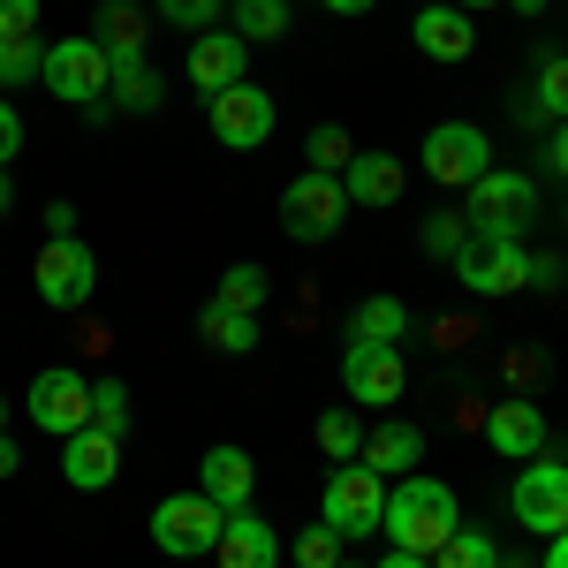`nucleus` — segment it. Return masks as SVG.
I'll use <instances>...</instances> for the list:
<instances>
[{"label":"nucleus","mask_w":568,"mask_h":568,"mask_svg":"<svg viewBox=\"0 0 568 568\" xmlns=\"http://www.w3.org/2000/svg\"><path fill=\"white\" fill-rule=\"evenodd\" d=\"M455 524H463L455 493H447L439 478H425V470L394 485V493H387V516H379V530L394 538V554H425V561L447 546V530H455Z\"/></svg>","instance_id":"f257e3e1"},{"label":"nucleus","mask_w":568,"mask_h":568,"mask_svg":"<svg viewBox=\"0 0 568 568\" xmlns=\"http://www.w3.org/2000/svg\"><path fill=\"white\" fill-rule=\"evenodd\" d=\"M455 273H463L470 296H516V288H530V251H524V235L470 227L463 251H455Z\"/></svg>","instance_id":"f03ea898"},{"label":"nucleus","mask_w":568,"mask_h":568,"mask_svg":"<svg viewBox=\"0 0 568 568\" xmlns=\"http://www.w3.org/2000/svg\"><path fill=\"white\" fill-rule=\"evenodd\" d=\"M39 77H45V91H53L61 106H99L106 84H114V61H106L99 39H61V45H45Z\"/></svg>","instance_id":"7ed1b4c3"},{"label":"nucleus","mask_w":568,"mask_h":568,"mask_svg":"<svg viewBox=\"0 0 568 568\" xmlns=\"http://www.w3.org/2000/svg\"><path fill=\"white\" fill-rule=\"evenodd\" d=\"M387 516V478L379 470H364V463H342L326 493H318V524L342 530V538H364V530H379Z\"/></svg>","instance_id":"20e7f679"},{"label":"nucleus","mask_w":568,"mask_h":568,"mask_svg":"<svg viewBox=\"0 0 568 568\" xmlns=\"http://www.w3.org/2000/svg\"><path fill=\"white\" fill-rule=\"evenodd\" d=\"M342 220H349V190H342V175L304 168V175L281 190V227H288L296 243H326Z\"/></svg>","instance_id":"39448f33"},{"label":"nucleus","mask_w":568,"mask_h":568,"mask_svg":"<svg viewBox=\"0 0 568 568\" xmlns=\"http://www.w3.org/2000/svg\"><path fill=\"white\" fill-rule=\"evenodd\" d=\"M220 524H227V508H213L205 493H168V500L152 508V546H160V554H182V561H197V554H213V546H220Z\"/></svg>","instance_id":"423d86ee"},{"label":"nucleus","mask_w":568,"mask_h":568,"mask_svg":"<svg viewBox=\"0 0 568 568\" xmlns=\"http://www.w3.org/2000/svg\"><path fill=\"white\" fill-rule=\"evenodd\" d=\"M530 213H538V182L516 175V168H485L470 182V227H493V235H524Z\"/></svg>","instance_id":"0eeeda50"},{"label":"nucleus","mask_w":568,"mask_h":568,"mask_svg":"<svg viewBox=\"0 0 568 568\" xmlns=\"http://www.w3.org/2000/svg\"><path fill=\"white\" fill-rule=\"evenodd\" d=\"M31 425L39 433H53V439H69V433H84L91 425V379L84 372H69V364H45L39 379H31Z\"/></svg>","instance_id":"6e6552de"},{"label":"nucleus","mask_w":568,"mask_h":568,"mask_svg":"<svg viewBox=\"0 0 568 568\" xmlns=\"http://www.w3.org/2000/svg\"><path fill=\"white\" fill-rule=\"evenodd\" d=\"M508 508H516V524L524 530H568V470L561 463H546V455H530L516 485H508Z\"/></svg>","instance_id":"1a4fd4ad"},{"label":"nucleus","mask_w":568,"mask_h":568,"mask_svg":"<svg viewBox=\"0 0 568 568\" xmlns=\"http://www.w3.org/2000/svg\"><path fill=\"white\" fill-rule=\"evenodd\" d=\"M91 281H99V258H91L77 235H45L39 265H31V288H39L53 311H77L91 296Z\"/></svg>","instance_id":"9d476101"},{"label":"nucleus","mask_w":568,"mask_h":568,"mask_svg":"<svg viewBox=\"0 0 568 568\" xmlns=\"http://www.w3.org/2000/svg\"><path fill=\"white\" fill-rule=\"evenodd\" d=\"M342 387H349V402H364V409H394L402 387H409V364H402V349H387V342H349Z\"/></svg>","instance_id":"9b49d317"},{"label":"nucleus","mask_w":568,"mask_h":568,"mask_svg":"<svg viewBox=\"0 0 568 568\" xmlns=\"http://www.w3.org/2000/svg\"><path fill=\"white\" fill-rule=\"evenodd\" d=\"M205 114H213V136L227 144V152H258L265 136H273V99H265L251 77H243V84H227V91H213V106H205Z\"/></svg>","instance_id":"f8f14e48"},{"label":"nucleus","mask_w":568,"mask_h":568,"mask_svg":"<svg viewBox=\"0 0 568 568\" xmlns=\"http://www.w3.org/2000/svg\"><path fill=\"white\" fill-rule=\"evenodd\" d=\"M485 168H493V152H485V130H470V122H439L425 136V175L447 190H470Z\"/></svg>","instance_id":"ddd939ff"},{"label":"nucleus","mask_w":568,"mask_h":568,"mask_svg":"<svg viewBox=\"0 0 568 568\" xmlns=\"http://www.w3.org/2000/svg\"><path fill=\"white\" fill-rule=\"evenodd\" d=\"M114 470H122V439L114 433H69L61 439V478L77 485V493H99V485H114Z\"/></svg>","instance_id":"4468645a"},{"label":"nucleus","mask_w":568,"mask_h":568,"mask_svg":"<svg viewBox=\"0 0 568 568\" xmlns=\"http://www.w3.org/2000/svg\"><path fill=\"white\" fill-rule=\"evenodd\" d=\"M485 439H493V455H508V463H530V455L546 447V409L516 394V402L485 409Z\"/></svg>","instance_id":"2eb2a0df"},{"label":"nucleus","mask_w":568,"mask_h":568,"mask_svg":"<svg viewBox=\"0 0 568 568\" xmlns=\"http://www.w3.org/2000/svg\"><path fill=\"white\" fill-rule=\"evenodd\" d=\"M251 485H258V463L243 455V447H205V463H197V493L213 500V508H251Z\"/></svg>","instance_id":"dca6fc26"},{"label":"nucleus","mask_w":568,"mask_h":568,"mask_svg":"<svg viewBox=\"0 0 568 568\" xmlns=\"http://www.w3.org/2000/svg\"><path fill=\"white\" fill-rule=\"evenodd\" d=\"M220 568H281V538H273V524H258L251 508H235L227 524H220Z\"/></svg>","instance_id":"f3484780"},{"label":"nucleus","mask_w":568,"mask_h":568,"mask_svg":"<svg viewBox=\"0 0 568 568\" xmlns=\"http://www.w3.org/2000/svg\"><path fill=\"white\" fill-rule=\"evenodd\" d=\"M342 190H349V205H394V197L409 190V168H402L394 152H349Z\"/></svg>","instance_id":"a211bd4d"},{"label":"nucleus","mask_w":568,"mask_h":568,"mask_svg":"<svg viewBox=\"0 0 568 568\" xmlns=\"http://www.w3.org/2000/svg\"><path fill=\"white\" fill-rule=\"evenodd\" d=\"M243 61H251V45L235 39V31H205V39L190 45V84L213 99V91L243 84Z\"/></svg>","instance_id":"6ab92c4d"},{"label":"nucleus","mask_w":568,"mask_h":568,"mask_svg":"<svg viewBox=\"0 0 568 568\" xmlns=\"http://www.w3.org/2000/svg\"><path fill=\"white\" fill-rule=\"evenodd\" d=\"M356 463H364V470H379V478H402V470H417V463H425V433L394 417V425H379V433L364 439V455H356Z\"/></svg>","instance_id":"aec40b11"},{"label":"nucleus","mask_w":568,"mask_h":568,"mask_svg":"<svg viewBox=\"0 0 568 568\" xmlns=\"http://www.w3.org/2000/svg\"><path fill=\"white\" fill-rule=\"evenodd\" d=\"M417 45H425L433 61H463V53L478 45V31H470V16H463V8L433 0V8H417Z\"/></svg>","instance_id":"412c9836"},{"label":"nucleus","mask_w":568,"mask_h":568,"mask_svg":"<svg viewBox=\"0 0 568 568\" xmlns=\"http://www.w3.org/2000/svg\"><path fill=\"white\" fill-rule=\"evenodd\" d=\"M197 342L220 349V356H251V349H258V311L205 304V311H197Z\"/></svg>","instance_id":"4be33fe9"},{"label":"nucleus","mask_w":568,"mask_h":568,"mask_svg":"<svg viewBox=\"0 0 568 568\" xmlns=\"http://www.w3.org/2000/svg\"><path fill=\"white\" fill-rule=\"evenodd\" d=\"M402 334H409V304L402 296H364L349 311V342H387V349H402Z\"/></svg>","instance_id":"5701e85b"},{"label":"nucleus","mask_w":568,"mask_h":568,"mask_svg":"<svg viewBox=\"0 0 568 568\" xmlns=\"http://www.w3.org/2000/svg\"><path fill=\"white\" fill-rule=\"evenodd\" d=\"M99 45H106V61H114V69H122V61H144V16L114 0V8L99 16Z\"/></svg>","instance_id":"b1692460"},{"label":"nucleus","mask_w":568,"mask_h":568,"mask_svg":"<svg viewBox=\"0 0 568 568\" xmlns=\"http://www.w3.org/2000/svg\"><path fill=\"white\" fill-rule=\"evenodd\" d=\"M433 568H500V554H493V538L485 530H447V546L433 554Z\"/></svg>","instance_id":"393cba45"},{"label":"nucleus","mask_w":568,"mask_h":568,"mask_svg":"<svg viewBox=\"0 0 568 568\" xmlns=\"http://www.w3.org/2000/svg\"><path fill=\"white\" fill-rule=\"evenodd\" d=\"M288 31V0H243L235 8V39L258 45V39H281Z\"/></svg>","instance_id":"a878e982"},{"label":"nucleus","mask_w":568,"mask_h":568,"mask_svg":"<svg viewBox=\"0 0 568 568\" xmlns=\"http://www.w3.org/2000/svg\"><path fill=\"white\" fill-rule=\"evenodd\" d=\"M91 433H130V387H122V379H99V387H91Z\"/></svg>","instance_id":"bb28decb"},{"label":"nucleus","mask_w":568,"mask_h":568,"mask_svg":"<svg viewBox=\"0 0 568 568\" xmlns=\"http://www.w3.org/2000/svg\"><path fill=\"white\" fill-rule=\"evenodd\" d=\"M114 99H122V106H130V114H152V106H160V77H152V69H144V61H122V69H114Z\"/></svg>","instance_id":"cd10ccee"},{"label":"nucleus","mask_w":568,"mask_h":568,"mask_svg":"<svg viewBox=\"0 0 568 568\" xmlns=\"http://www.w3.org/2000/svg\"><path fill=\"white\" fill-rule=\"evenodd\" d=\"M318 447H326L334 463H356V455H364V425H356L349 409H326V417H318Z\"/></svg>","instance_id":"c85d7f7f"},{"label":"nucleus","mask_w":568,"mask_h":568,"mask_svg":"<svg viewBox=\"0 0 568 568\" xmlns=\"http://www.w3.org/2000/svg\"><path fill=\"white\" fill-rule=\"evenodd\" d=\"M213 304H227V311H258L265 304V273L258 265H227V273H220V296Z\"/></svg>","instance_id":"c756f323"},{"label":"nucleus","mask_w":568,"mask_h":568,"mask_svg":"<svg viewBox=\"0 0 568 568\" xmlns=\"http://www.w3.org/2000/svg\"><path fill=\"white\" fill-rule=\"evenodd\" d=\"M39 61H45L39 39H0V91L31 84V77H39Z\"/></svg>","instance_id":"7c9ffc66"},{"label":"nucleus","mask_w":568,"mask_h":568,"mask_svg":"<svg viewBox=\"0 0 568 568\" xmlns=\"http://www.w3.org/2000/svg\"><path fill=\"white\" fill-rule=\"evenodd\" d=\"M342 546H349V538H342V530H304V538H296V568H342Z\"/></svg>","instance_id":"2f4dec72"},{"label":"nucleus","mask_w":568,"mask_h":568,"mask_svg":"<svg viewBox=\"0 0 568 568\" xmlns=\"http://www.w3.org/2000/svg\"><path fill=\"white\" fill-rule=\"evenodd\" d=\"M304 152H311V168H318V175H334V168H349V130H334V122H318Z\"/></svg>","instance_id":"473e14b6"},{"label":"nucleus","mask_w":568,"mask_h":568,"mask_svg":"<svg viewBox=\"0 0 568 568\" xmlns=\"http://www.w3.org/2000/svg\"><path fill=\"white\" fill-rule=\"evenodd\" d=\"M463 235H470V220H455V213L425 220V251H433V258H455V251H463Z\"/></svg>","instance_id":"72a5a7b5"},{"label":"nucleus","mask_w":568,"mask_h":568,"mask_svg":"<svg viewBox=\"0 0 568 568\" xmlns=\"http://www.w3.org/2000/svg\"><path fill=\"white\" fill-rule=\"evenodd\" d=\"M538 106H546L554 122H568V61H546V69H538Z\"/></svg>","instance_id":"f704fd0d"},{"label":"nucleus","mask_w":568,"mask_h":568,"mask_svg":"<svg viewBox=\"0 0 568 568\" xmlns=\"http://www.w3.org/2000/svg\"><path fill=\"white\" fill-rule=\"evenodd\" d=\"M168 23H182V31H213V16H220V0H152Z\"/></svg>","instance_id":"c9c22d12"},{"label":"nucleus","mask_w":568,"mask_h":568,"mask_svg":"<svg viewBox=\"0 0 568 568\" xmlns=\"http://www.w3.org/2000/svg\"><path fill=\"white\" fill-rule=\"evenodd\" d=\"M39 31V0H0V39H31Z\"/></svg>","instance_id":"e433bc0d"},{"label":"nucleus","mask_w":568,"mask_h":568,"mask_svg":"<svg viewBox=\"0 0 568 568\" xmlns=\"http://www.w3.org/2000/svg\"><path fill=\"white\" fill-rule=\"evenodd\" d=\"M16 152H23V114H16V106L0 99V168H8Z\"/></svg>","instance_id":"4c0bfd02"},{"label":"nucleus","mask_w":568,"mask_h":568,"mask_svg":"<svg viewBox=\"0 0 568 568\" xmlns=\"http://www.w3.org/2000/svg\"><path fill=\"white\" fill-rule=\"evenodd\" d=\"M546 168H554V175L568 182V122H561V130H554V144H546Z\"/></svg>","instance_id":"58836bf2"},{"label":"nucleus","mask_w":568,"mask_h":568,"mask_svg":"<svg viewBox=\"0 0 568 568\" xmlns=\"http://www.w3.org/2000/svg\"><path fill=\"white\" fill-rule=\"evenodd\" d=\"M16 470H23V455H16V439L0 433V478H16Z\"/></svg>","instance_id":"ea45409f"},{"label":"nucleus","mask_w":568,"mask_h":568,"mask_svg":"<svg viewBox=\"0 0 568 568\" xmlns=\"http://www.w3.org/2000/svg\"><path fill=\"white\" fill-rule=\"evenodd\" d=\"M546 568H568V530H554V554H546Z\"/></svg>","instance_id":"a19ab883"},{"label":"nucleus","mask_w":568,"mask_h":568,"mask_svg":"<svg viewBox=\"0 0 568 568\" xmlns=\"http://www.w3.org/2000/svg\"><path fill=\"white\" fill-rule=\"evenodd\" d=\"M379 568H433V561H425V554H387Z\"/></svg>","instance_id":"79ce46f5"},{"label":"nucleus","mask_w":568,"mask_h":568,"mask_svg":"<svg viewBox=\"0 0 568 568\" xmlns=\"http://www.w3.org/2000/svg\"><path fill=\"white\" fill-rule=\"evenodd\" d=\"M447 8H463V16H478V8H508V0H447Z\"/></svg>","instance_id":"37998d69"},{"label":"nucleus","mask_w":568,"mask_h":568,"mask_svg":"<svg viewBox=\"0 0 568 568\" xmlns=\"http://www.w3.org/2000/svg\"><path fill=\"white\" fill-rule=\"evenodd\" d=\"M326 8H334V16H364L372 0H326Z\"/></svg>","instance_id":"c03bdc74"},{"label":"nucleus","mask_w":568,"mask_h":568,"mask_svg":"<svg viewBox=\"0 0 568 568\" xmlns=\"http://www.w3.org/2000/svg\"><path fill=\"white\" fill-rule=\"evenodd\" d=\"M508 8H516V16H546V0H508Z\"/></svg>","instance_id":"a18cd8bd"},{"label":"nucleus","mask_w":568,"mask_h":568,"mask_svg":"<svg viewBox=\"0 0 568 568\" xmlns=\"http://www.w3.org/2000/svg\"><path fill=\"white\" fill-rule=\"evenodd\" d=\"M8 197H16V190H8V175H0V213H8Z\"/></svg>","instance_id":"49530a36"},{"label":"nucleus","mask_w":568,"mask_h":568,"mask_svg":"<svg viewBox=\"0 0 568 568\" xmlns=\"http://www.w3.org/2000/svg\"><path fill=\"white\" fill-rule=\"evenodd\" d=\"M0 433H8V402H0Z\"/></svg>","instance_id":"de8ad7c7"},{"label":"nucleus","mask_w":568,"mask_h":568,"mask_svg":"<svg viewBox=\"0 0 568 568\" xmlns=\"http://www.w3.org/2000/svg\"><path fill=\"white\" fill-rule=\"evenodd\" d=\"M561 227H568V213H561Z\"/></svg>","instance_id":"09e8293b"},{"label":"nucleus","mask_w":568,"mask_h":568,"mask_svg":"<svg viewBox=\"0 0 568 568\" xmlns=\"http://www.w3.org/2000/svg\"><path fill=\"white\" fill-rule=\"evenodd\" d=\"M342 568H349V561H342Z\"/></svg>","instance_id":"8fccbe9b"}]
</instances>
